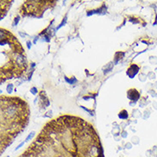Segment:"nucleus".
<instances>
[{
  "instance_id": "nucleus-1",
  "label": "nucleus",
  "mask_w": 157,
  "mask_h": 157,
  "mask_svg": "<svg viewBox=\"0 0 157 157\" xmlns=\"http://www.w3.org/2000/svg\"><path fill=\"white\" fill-rule=\"evenodd\" d=\"M18 157H104L97 132L87 121L61 116L45 125Z\"/></svg>"
},
{
  "instance_id": "nucleus-2",
  "label": "nucleus",
  "mask_w": 157,
  "mask_h": 157,
  "mask_svg": "<svg viewBox=\"0 0 157 157\" xmlns=\"http://www.w3.org/2000/svg\"><path fill=\"white\" fill-rule=\"evenodd\" d=\"M29 109L17 97H1V153L28 124Z\"/></svg>"
},
{
  "instance_id": "nucleus-3",
  "label": "nucleus",
  "mask_w": 157,
  "mask_h": 157,
  "mask_svg": "<svg viewBox=\"0 0 157 157\" xmlns=\"http://www.w3.org/2000/svg\"><path fill=\"white\" fill-rule=\"evenodd\" d=\"M24 49L8 30L1 28V79H11L26 71Z\"/></svg>"
}]
</instances>
